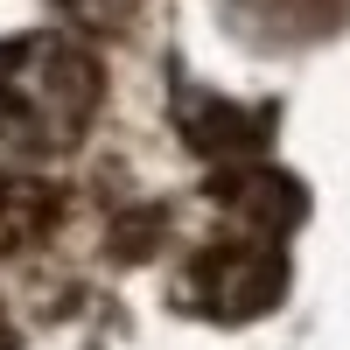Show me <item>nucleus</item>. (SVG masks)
I'll return each mask as SVG.
<instances>
[{"label":"nucleus","instance_id":"6","mask_svg":"<svg viewBox=\"0 0 350 350\" xmlns=\"http://www.w3.org/2000/svg\"><path fill=\"white\" fill-rule=\"evenodd\" d=\"M56 211H64V196L49 183H36V175H0V252L36 245L56 224Z\"/></svg>","mask_w":350,"mask_h":350},{"label":"nucleus","instance_id":"4","mask_svg":"<svg viewBox=\"0 0 350 350\" xmlns=\"http://www.w3.org/2000/svg\"><path fill=\"white\" fill-rule=\"evenodd\" d=\"M224 21L245 42L267 49H295V42H323L350 21V0H224Z\"/></svg>","mask_w":350,"mask_h":350},{"label":"nucleus","instance_id":"8","mask_svg":"<svg viewBox=\"0 0 350 350\" xmlns=\"http://www.w3.org/2000/svg\"><path fill=\"white\" fill-rule=\"evenodd\" d=\"M0 343H8V323H0Z\"/></svg>","mask_w":350,"mask_h":350},{"label":"nucleus","instance_id":"7","mask_svg":"<svg viewBox=\"0 0 350 350\" xmlns=\"http://www.w3.org/2000/svg\"><path fill=\"white\" fill-rule=\"evenodd\" d=\"M56 8H64L84 36H120V28L133 21V8L140 0H56Z\"/></svg>","mask_w":350,"mask_h":350},{"label":"nucleus","instance_id":"2","mask_svg":"<svg viewBox=\"0 0 350 350\" xmlns=\"http://www.w3.org/2000/svg\"><path fill=\"white\" fill-rule=\"evenodd\" d=\"M189 308H203L211 323H252L287 295V252L273 239H224L211 252H196L189 267Z\"/></svg>","mask_w":350,"mask_h":350},{"label":"nucleus","instance_id":"1","mask_svg":"<svg viewBox=\"0 0 350 350\" xmlns=\"http://www.w3.org/2000/svg\"><path fill=\"white\" fill-rule=\"evenodd\" d=\"M105 70L77 36H8L0 42V148L14 154H70L98 120Z\"/></svg>","mask_w":350,"mask_h":350},{"label":"nucleus","instance_id":"5","mask_svg":"<svg viewBox=\"0 0 350 350\" xmlns=\"http://www.w3.org/2000/svg\"><path fill=\"white\" fill-rule=\"evenodd\" d=\"M217 196L231 203V211H245L252 239H273V245H280V231L301 217V189L287 183L280 168H239L231 183H217Z\"/></svg>","mask_w":350,"mask_h":350},{"label":"nucleus","instance_id":"3","mask_svg":"<svg viewBox=\"0 0 350 350\" xmlns=\"http://www.w3.org/2000/svg\"><path fill=\"white\" fill-rule=\"evenodd\" d=\"M175 120H183V140L211 161H231V154H252L267 148L273 133V112L267 105H239V98H217V92H175Z\"/></svg>","mask_w":350,"mask_h":350}]
</instances>
